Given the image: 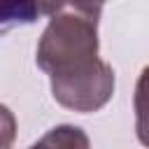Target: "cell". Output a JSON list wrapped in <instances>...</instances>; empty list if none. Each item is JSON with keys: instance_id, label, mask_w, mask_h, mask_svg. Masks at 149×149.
I'll list each match as a JSON object with an SVG mask.
<instances>
[{"instance_id": "1", "label": "cell", "mask_w": 149, "mask_h": 149, "mask_svg": "<svg viewBox=\"0 0 149 149\" xmlns=\"http://www.w3.org/2000/svg\"><path fill=\"white\" fill-rule=\"evenodd\" d=\"M100 5H58L37 47V65L51 77L56 102L98 112L114 93V70L98 58Z\"/></svg>"}, {"instance_id": "2", "label": "cell", "mask_w": 149, "mask_h": 149, "mask_svg": "<svg viewBox=\"0 0 149 149\" xmlns=\"http://www.w3.org/2000/svg\"><path fill=\"white\" fill-rule=\"evenodd\" d=\"M30 149H91L88 135L77 126H56L42 135Z\"/></svg>"}, {"instance_id": "3", "label": "cell", "mask_w": 149, "mask_h": 149, "mask_svg": "<svg viewBox=\"0 0 149 149\" xmlns=\"http://www.w3.org/2000/svg\"><path fill=\"white\" fill-rule=\"evenodd\" d=\"M135 130L137 140L149 147V65L142 70L135 86Z\"/></svg>"}]
</instances>
